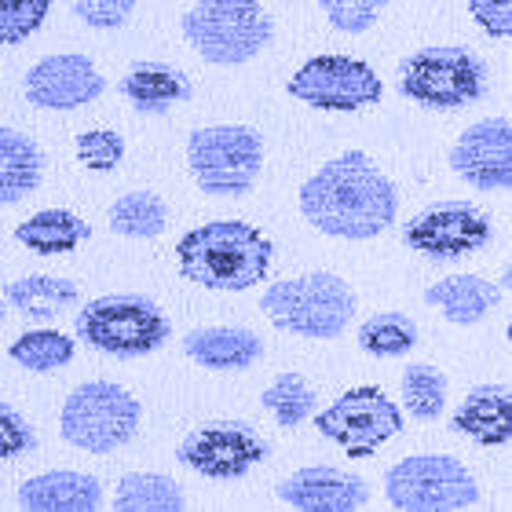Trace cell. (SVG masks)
I'll list each match as a JSON object with an SVG mask.
<instances>
[{
  "instance_id": "6da1fadb",
  "label": "cell",
  "mask_w": 512,
  "mask_h": 512,
  "mask_svg": "<svg viewBox=\"0 0 512 512\" xmlns=\"http://www.w3.org/2000/svg\"><path fill=\"white\" fill-rule=\"evenodd\" d=\"M300 213L322 235L366 242L395 224L399 194L395 183L370 161V154L344 150L326 161L311 180H304Z\"/></svg>"
},
{
  "instance_id": "7a4b0ae2",
  "label": "cell",
  "mask_w": 512,
  "mask_h": 512,
  "mask_svg": "<svg viewBox=\"0 0 512 512\" xmlns=\"http://www.w3.org/2000/svg\"><path fill=\"white\" fill-rule=\"evenodd\" d=\"M176 256H180L183 278L194 286L242 293L264 282L275 242L246 220H213L187 231L176 242Z\"/></svg>"
},
{
  "instance_id": "3957f363",
  "label": "cell",
  "mask_w": 512,
  "mask_h": 512,
  "mask_svg": "<svg viewBox=\"0 0 512 512\" xmlns=\"http://www.w3.org/2000/svg\"><path fill=\"white\" fill-rule=\"evenodd\" d=\"M260 308L275 330L311 337V341H333L355 319L359 300L341 275L311 271V275L282 278L275 286H267Z\"/></svg>"
},
{
  "instance_id": "277c9868",
  "label": "cell",
  "mask_w": 512,
  "mask_h": 512,
  "mask_svg": "<svg viewBox=\"0 0 512 512\" xmlns=\"http://www.w3.org/2000/svg\"><path fill=\"white\" fill-rule=\"evenodd\" d=\"M180 26L194 52L213 66L249 63L275 37V22L260 0H198Z\"/></svg>"
},
{
  "instance_id": "5b68a950",
  "label": "cell",
  "mask_w": 512,
  "mask_h": 512,
  "mask_svg": "<svg viewBox=\"0 0 512 512\" xmlns=\"http://www.w3.org/2000/svg\"><path fill=\"white\" fill-rule=\"evenodd\" d=\"M74 330L81 344L96 348L103 355L118 359H139V355L158 352L169 341V315L150 297L139 293H110V297L88 300L77 311Z\"/></svg>"
},
{
  "instance_id": "8992f818",
  "label": "cell",
  "mask_w": 512,
  "mask_h": 512,
  "mask_svg": "<svg viewBox=\"0 0 512 512\" xmlns=\"http://www.w3.org/2000/svg\"><path fill=\"white\" fill-rule=\"evenodd\" d=\"M399 92L428 110H461L487 92V63L465 44L421 48L399 66Z\"/></svg>"
},
{
  "instance_id": "52a82bcc",
  "label": "cell",
  "mask_w": 512,
  "mask_h": 512,
  "mask_svg": "<svg viewBox=\"0 0 512 512\" xmlns=\"http://www.w3.org/2000/svg\"><path fill=\"white\" fill-rule=\"evenodd\" d=\"M194 183L213 198H242L264 165V136L249 125H209L187 139Z\"/></svg>"
},
{
  "instance_id": "ba28073f",
  "label": "cell",
  "mask_w": 512,
  "mask_h": 512,
  "mask_svg": "<svg viewBox=\"0 0 512 512\" xmlns=\"http://www.w3.org/2000/svg\"><path fill=\"white\" fill-rule=\"evenodd\" d=\"M388 505L403 512H458L480 505V483L450 454H414L384 472Z\"/></svg>"
},
{
  "instance_id": "9c48e42d",
  "label": "cell",
  "mask_w": 512,
  "mask_h": 512,
  "mask_svg": "<svg viewBox=\"0 0 512 512\" xmlns=\"http://www.w3.org/2000/svg\"><path fill=\"white\" fill-rule=\"evenodd\" d=\"M59 428L70 447L110 454L136 436L139 399L114 381H85L66 395Z\"/></svg>"
},
{
  "instance_id": "30bf717a",
  "label": "cell",
  "mask_w": 512,
  "mask_h": 512,
  "mask_svg": "<svg viewBox=\"0 0 512 512\" xmlns=\"http://www.w3.org/2000/svg\"><path fill=\"white\" fill-rule=\"evenodd\" d=\"M315 428L337 447H344L348 458H370L377 447L403 432V410L384 395V388L359 384L326 406L315 417Z\"/></svg>"
},
{
  "instance_id": "8fae6325",
  "label": "cell",
  "mask_w": 512,
  "mask_h": 512,
  "mask_svg": "<svg viewBox=\"0 0 512 512\" xmlns=\"http://www.w3.org/2000/svg\"><path fill=\"white\" fill-rule=\"evenodd\" d=\"M286 92L315 110H337L352 114L377 103L384 92L381 77L370 63L352 55H315L289 77Z\"/></svg>"
},
{
  "instance_id": "7c38bea8",
  "label": "cell",
  "mask_w": 512,
  "mask_h": 512,
  "mask_svg": "<svg viewBox=\"0 0 512 512\" xmlns=\"http://www.w3.org/2000/svg\"><path fill=\"white\" fill-rule=\"evenodd\" d=\"M176 458L205 480H242L267 458V443L246 421H209L183 436Z\"/></svg>"
},
{
  "instance_id": "4fadbf2b",
  "label": "cell",
  "mask_w": 512,
  "mask_h": 512,
  "mask_svg": "<svg viewBox=\"0 0 512 512\" xmlns=\"http://www.w3.org/2000/svg\"><path fill=\"white\" fill-rule=\"evenodd\" d=\"M494 227L472 202H436L406 224V246L428 260H458L480 253L491 242Z\"/></svg>"
},
{
  "instance_id": "5bb4252c",
  "label": "cell",
  "mask_w": 512,
  "mask_h": 512,
  "mask_svg": "<svg viewBox=\"0 0 512 512\" xmlns=\"http://www.w3.org/2000/svg\"><path fill=\"white\" fill-rule=\"evenodd\" d=\"M450 169L476 191H505L512 183L509 118H483L465 128L450 147Z\"/></svg>"
},
{
  "instance_id": "9a60e30c",
  "label": "cell",
  "mask_w": 512,
  "mask_h": 512,
  "mask_svg": "<svg viewBox=\"0 0 512 512\" xmlns=\"http://www.w3.org/2000/svg\"><path fill=\"white\" fill-rule=\"evenodd\" d=\"M26 99L41 110H77L103 96V74L96 70V63L81 52L66 55H48L41 63L30 66V74L22 81Z\"/></svg>"
},
{
  "instance_id": "2e32d148",
  "label": "cell",
  "mask_w": 512,
  "mask_h": 512,
  "mask_svg": "<svg viewBox=\"0 0 512 512\" xmlns=\"http://www.w3.org/2000/svg\"><path fill=\"white\" fill-rule=\"evenodd\" d=\"M278 502L300 512H355L370 502V483L333 465H308L278 483Z\"/></svg>"
},
{
  "instance_id": "e0dca14e",
  "label": "cell",
  "mask_w": 512,
  "mask_h": 512,
  "mask_svg": "<svg viewBox=\"0 0 512 512\" xmlns=\"http://www.w3.org/2000/svg\"><path fill=\"white\" fill-rule=\"evenodd\" d=\"M450 432L469 436L476 447H505L512 439L509 384H476L450 417Z\"/></svg>"
},
{
  "instance_id": "ac0fdd59",
  "label": "cell",
  "mask_w": 512,
  "mask_h": 512,
  "mask_svg": "<svg viewBox=\"0 0 512 512\" xmlns=\"http://www.w3.org/2000/svg\"><path fill=\"white\" fill-rule=\"evenodd\" d=\"M19 505L30 512H96L103 483L88 472H41L19 487Z\"/></svg>"
},
{
  "instance_id": "d6986e66",
  "label": "cell",
  "mask_w": 512,
  "mask_h": 512,
  "mask_svg": "<svg viewBox=\"0 0 512 512\" xmlns=\"http://www.w3.org/2000/svg\"><path fill=\"white\" fill-rule=\"evenodd\" d=\"M183 352L205 370H249L264 355V341L246 326H202L183 337Z\"/></svg>"
},
{
  "instance_id": "ffe728a7",
  "label": "cell",
  "mask_w": 512,
  "mask_h": 512,
  "mask_svg": "<svg viewBox=\"0 0 512 512\" xmlns=\"http://www.w3.org/2000/svg\"><path fill=\"white\" fill-rule=\"evenodd\" d=\"M498 297H502L498 286L483 275H450L425 289V304L443 311V319L454 326H476L480 319H487Z\"/></svg>"
},
{
  "instance_id": "44dd1931",
  "label": "cell",
  "mask_w": 512,
  "mask_h": 512,
  "mask_svg": "<svg viewBox=\"0 0 512 512\" xmlns=\"http://www.w3.org/2000/svg\"><path fill=\"white\" fill-rule=\"evenodd\" d=\"M121 96L139 114H165L169 107L191 99V77L169 63H136L121 77Z\"/></svg>"
},
{
  "instance_id": "7402d4cb",
  "label": "cell",
  "mask_w": 512,
  "mask_h": 512,
  "mask_svg": "<svg viewBox=\"0 0 512 512\" xmlns=\"http://www.w3.org/2000/svg\"><path fill=\"white\" fill-rule=\"evenodd\" d=\"M41 147L19 128L0 125V205L22 202L41 183Z\"/></svg>"
},
{
  "instance_id": "603a6c76",
  "label": "cell",
  "mask_w": 512,
  "mask_h": 512,
  "mask_svg": "<svg viewBox=\"0 0 512 512\" xmlns=\"http://www.w3.org/2000/svg\"><path fill=\"white\" fill-rule=\"evenodd\" d=\"M85 238H92V227L70 209H44V213H33L30 220H22L15 227V242L41 256L74 253Z\"/></svg>"
},
{
  "instance_id": "cb8c5ba5",
  "label": "cell",
  "mask_w": 512,
  "mask_h": 512,
  "mask_svg": "<svg viewBox=\"0 0 512 512\" xmlns=\"http://www.w3.org/2000/svg\"><path fill=\"white\" fill-rule=\"evenodd\" d=\"M4 297H8L11 308L22 311L26 319L52 322L55 315H63L66 308H74L81 293H77V282H70V278L26 275V278H15Z\"/></svg>"
},
{
  "instance_id": "d4e9b609",
  "label": "cell",
  "mask_w": 512,
  "mask_h": 512,
  "mask_svg": "<svg viewBox=\"0 0 512 512\" xmlns=\"http://www.w3.org/2000/svg\"><path fill=\"white\" fill-rule=\"evenodd\" d=\"M114 509L121 512H180L187 509L180 483L161 472H128L118 480Z\"/></svg>"
},
{
  "instance_id": "484cf974",
  "label": "cell",
  "mask_w": 512,
  "mask_h": 512,
  "mask_svg": "<svg viewBox=\"0 0 512 512\" xmlns=\"http://www.w3.org/2000/svg\"><path fill=\"white\" fill-rule=\"evenodd\" d=\"M169 227V205L154 191H128L110 205V231L121 238H158Z\"/></svg>"
},
{
  "instance_id": "4316f807",
  "label": "cell",
  "mask_w": 512,
  "mask_h": 512,
  "mask_svg": "<svg viewBox=\"0 0 512 512\" xmlns=\"http://www.w3.org/2000/svg\"><path fill=\"white\" fill-rule=\"evenodd\" d=\"M359 348L377 359H395L417 348V322L403 311H381L359 326Z\"/></svg>"
},
{
  "instance_id": "83f0119b",
  "label": "cell",
  "mask_w": 512,
  "mask_h": 512,
  "mask_svg": "<svg viewBox=\"0 0 512 512\" xmlns=\"http://www.w3.org/2000/svg\"><path fill=\"white\" fill-rule=\"evenodd\" d=\"M8 355L33 374H52L74 359V341L59 330H30L19 341H11Z\"/></svg>"
},
{
  "instance_id": "f1b7e54d",
  "label": "cell",
  "mask_w": 512,
  "mask_h": 512,
  "mask_svg": "<svg viewBox=\"0 0 512 512\" xmlns=\"http://www.w3.org/2000/svg\"><path fill=\"white\" fill-rule=\"evenodd\" d=\"M403 403L414 421H432L447 406V377L432 363H410L403 370Z\"/></svg>"
},
{
  "instance_id": "f546056e",
  "label": "cell",
  "mask_w": 512,
  "mask_h": 512,
  "mask_svg": "<svg viewBox=\"0 0 512 512\" xmlns=\"http://www.w3.org/2000/svg\"><path fill=\"white\" fill-rule=\"evenodd\" d=\"M260 403L271 410L282 428H297L300 421H308L311 410H315V388L300 374H278L275 381L267 384Z\"/></svg>"
},
{
  "instance_id": "4dcf8cb0",
  "label": "cell",
  "mask_w": 512,
  "mask_h": 512,
  "mask_svg": "<svg viewBox=\"0 0 512 512\" xmlns=\"http://www.w3.org/2000/svg\"><path fill=\"white\" fill-rule=\"evenodd\" d=\"M52 0H0V44H22L41 30Z\"/></svg>"
},
{
  "instance_id": "1f68e13d",
  "label": "cell",
  "mask_w": 512,
  "mask_h": 512,
  "mask_svg": "<svg viewBox=\"0 0 512 512\" xmlns=\"http://www.w3.org/2000/svg\"><path fill=\"white\" fill-rule=\"evenodd\" d=\"M77 158L92 172H114L125 158V139L110 128H92L77 136Z\"/></svg>"
},
{
  "instance_id": "d6a6232c",
  "label": "cell",
  "mask_w": 512,
  "mask_h": 512,
  "mask_svg": "<svg viewBox=\"0 0 512 512\" xmlns=\"http://www.w3.org/2000/svg\"><path fill=\"white\" fill-rule=\"evenodd\" d=\"M315 4L341 33H366L388 8V0H315Z\"/></svg>"
},
{
  "instance_id": "836d02e7",
  "label": "cell",
  "mask_w": 512,
  "mask_h": 512,
  "mask_svg": "<svg viewBox=\"0 0 512 512\" xmlns=\"http://www.w3.org/2000/svg\"><path fill=\"white\" fill-rule=\"evenodd\" d=\"M66 4H70V11H74L85 26H96V30H118V26L128 22V15L136 11L139 0H66Z\"/></svg>"
},
{
  "instance_id": "e575fe53",
  "label": "cell",
  "mask_w": 512,
  "mask_h": 512,
  "mask_svg": "<svg viewBox=\"0 0 512 512\" xmlns=\"http://www.w3.org/2000/svg\"><path fill=\"white\" fill-rule=\"evenodd\" d=\"M30 447H33V428L26 425V417L0 403V461L19 458Z\"/></svg>"
},
{
  "instance_id": "d590c367",
  "label": "cell",
  "mask_w": 512,
  "mask_h": 512,
  "mask_svg": "<svg viewBox=\"0 0 512 512\" xmlns=\"http://www.w3.org/2000/svg\"><path fill=\"white\" fill-rule=\"evenodd\" d=\"M469 11L491 37L512 33V0H469Z\"/></svg>"
},
{
  "instance_id": "8d00e7d4",
  "label": "cell",
  "mask_w": 512,
  "mask_h": 512,
  "mask_svg": "<svg viewBox=\"0 0 512 512\" xmlns=\"http://www.w3.org/2000/svg\"><path fill=\"white\" fill-rule=\"evenodd\" d=\"M0 319H4V300H0Z\"/></svg>"
}]
</instances>
